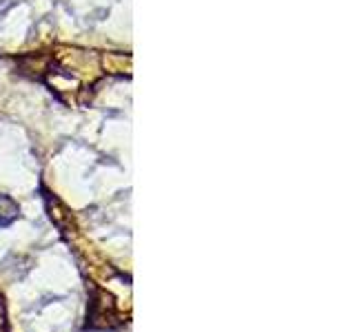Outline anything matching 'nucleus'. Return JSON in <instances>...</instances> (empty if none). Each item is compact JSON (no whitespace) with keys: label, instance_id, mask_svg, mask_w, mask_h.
<instances>
[{"label":"nucleus","instance_id":"obj_1","mask_svg":"<svg viewBox=\"0 0 355 332\" xmlns=\"http://www.w3.org/2000/svg\"><path fill=\"white\" fill-rule=\"evenodd\" d=\"M18 215H20L18 204H16L9 195H3V193H0V226L14 224V221L18 219Z\"/></svg>","mask_w":355,"mask_h":332}]
</instances>
